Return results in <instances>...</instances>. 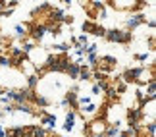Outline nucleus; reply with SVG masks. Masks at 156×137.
<instances>
[{"label":"nucleus","mask_w":156,"mask_h":137,"mask_svg":"<svg viewBox=\"0 0 156 137\" xmlns=\"http://www.w3.org/2000/svg\"><path fill=\"white\" fill-rule=\"evenodd\" d=\"M108 39H110V41H125V39H127V35H122V31H110Z\"/></svg>","instance_id":"nucleus-1"},{"label":"nucleus","mask_w":156,"mask_h":137,"mask_svg":"<svg viewBox=\"0 0 156 137\" xmlns=\"http://www.w3.org/2000/svg\"><path fill=\"white\" fill-rule=\"evenodd\" d=\"M43 31L45 27H35V37H43Z\"/></svg>","instance_id":"nucleus-2"},{"label":"nucleus","mask_w":156,"mask_h":137,"mask_svg":"<svg viewBox=\"0 0 156 137\" xmlns=\"http://www.w3.org/2000/svg\"><path fill=\"white\" fill-rule=\"evenodd\" d=\"M77 72H79V68H77V66H73L72 70H70V73H72V75H77Z\"/></svg>","instance_id":"nucleus-3"}]
</instances>
